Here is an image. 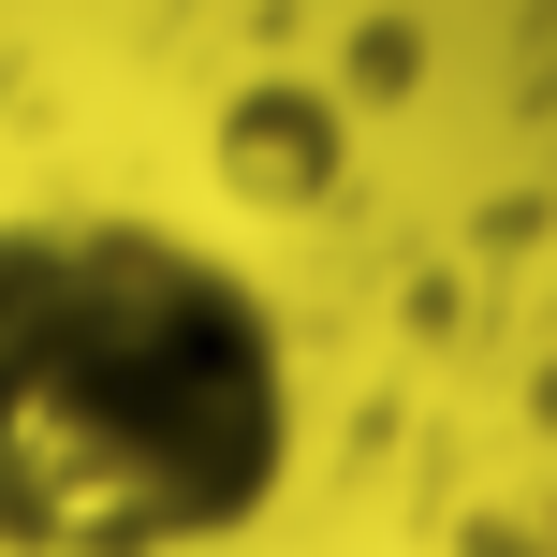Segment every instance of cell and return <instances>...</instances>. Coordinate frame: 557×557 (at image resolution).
<instances>
[{
    "label": "cell",
    "instance_id": "cell-1",
    "mask_svg": "<svg viewBox=\"0 0 557 557\" xmlns=\"http://www.w3.org/2000/svg\"><path fill=\"white\" fill-rule=\"evenodd\" d=\"M294 470L278 323L147 221L0 235V557H206Z\"/></svg>",
    "mask_w": 557,
    "mask_h": 557
}]
</instances>
